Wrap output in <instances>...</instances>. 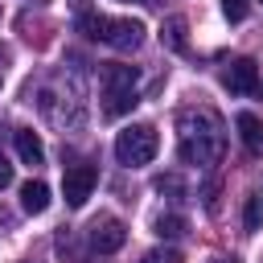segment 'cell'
Instances as JSON below:
<instances>
[{
  "mask_svg": "<svg viewBox=\"0 0 263 263\" xmlns=\"http://www.w3.org/2000/svg\"><path fill=\"white\" fill-rule=\"evenodd\" d=\"M259 222H263V201H259V197H247V210H242V226H247V230H259Z\"/></svg>",
  "mask_w": 263,
  "mask_h": 263,
  "instance_id": "5bb4252c",
  "label": "cell"
},
{
  "mask_svg": "<svg viewBox=\"0 0 263 263\" xmlns=\"http://www.w3.org/2000/svg\"><path fill=\"white\" fill-rule=\"evenodd\" d=\"M21 205H25V214H45L49 210V185L45 181H25L21 185Z\"/></svg>",
  "mask_w": 263,
  "mask_h": 263,
  "instance_id": "9c48e42d",
  "label": "cell"
},
{
  "mask_svg": "<svg viewBox=\"0 0 263 263\" xmlns=\"http://www.w3.org/2000/svg\"><path fill=\"white\" fill-rule=\"evenodd\" d=\"M136 103H140L136 86H103V115H107V119H119V115H127Z\"/></svg>",
  "mask_w": 263,
  "mask_h": 263,
  "instance_id": "52a82bcc",
  "label": "cell"
},
{
  "mask_svg": "<svg viewBox=\"0 0 263 263\" xmlns=\"http://www.w3.org/2000/svg\"><path fill=\"white\" fill-rule=\"evenodd\" d=\"M156 189H160V193H164V189H168V193H177V197H181V193H185V185H181V181H177V177H160V181H156Z\"/></svg>",
  "mask_w": 263,
  "mask_h": 263,
  "instance_id": "e0dca14e",
  "label": "cell"
},
{
  "mask_svg": "<svg viewBox=\"0 0 263 263\" xmlns=\"http://www.w3.org/2000/svg\"><path fill=\"white\" fill-rule=\"evenodd\" d=\"M226 152V132L214 111H185L181 115V160L185 164H218Z\"/></svg>",
  "mask_w": 263,
  "mask_h": 263,
  "instance_id": "6da1fadb",
  "label": "cell"
},
{
  "mask_svg": "<svg viewBox=\"0 0 263 263\" xmlns=\"http://www.w3.org/2000/svg\"><path fill=\"white\" fill-rule=\"evenodd\" d=\"M78 29L90 37V41H103L119 53H132L144 45V25L132 21V16H99V12H82L78 16Z\"/></svg>",
  "mask_w": 263,
  "mask_h": 263,
  "instance_id": "7a4b0ae2",
  "label": "cell"
},
{
  "mask_svg": "<svg viewBox=\"0 0 263 263\" xmlns=\"http://www.w3.org/2000/svg\"><path fill=\"white\" fill-rule=\"evenodd\" d=\"M156 152H160V136H156L152 123H132V127H123V132L115 136V160L127 164V168L148 164Z\"/></svg>",
  "mask_w": 263,
  "mask_h": 263,
  "instance_id": "3957f363",
  "label": "cell"
},
{
  "mask_svg": "<svg viewBox=\"0 0 263 263\" xmlns=\"http://www.w3.org/2000/svg\"><path fill=\"white\" fill-rule=\"evenodd\" d=\"M189 21L185 16H168L164 25H160V45L164 49H173V53H185V45H189Z\"/></svg>",
  "mask_w": 263,
  "mask_h": 263,
  "instance_id": "ba28073f",
  "label": "cell"
},
{
  "mask_svg": "<svg viewBox=\"0 0 263 263\" xmlns=\"http://www.w3.org/2000/svg\"><path fill=\"white\" fill-rule=\"evenodd\" d=\"M140 263H181V255L177 251H148Z\"/></svg>",
  "mask_w": 263,
  "mask_h": 263,
  "instance_id": "2e32d148",
  "label": "cell"
},
{
  "mask_svg": "<svg viewBox=\"0 0 263 263\" xmlns=\"http://www.w3.org/2000/svg\"><path fill=\"white\" fill-rule=\"evenodd\" d=\"M37 4H45V0H37Z\"/></svg>",
  "mask_w": 263,
  "mask_h": 263,
  "instance_id": "44dd1931",
  "label": "cell"
},
{
  "mask_svg": "<svg viewBox=\"0 0 263 263\" xmlns=\"http://www.w3.org/2000/svg\"><path fill=\"white\" fill-rule=\"evenodd\" d=\"M156 234L160 238H181L185 234V218L181 214H160L156 218Z\"/></svg>",
  "mask_w": 263,
  "mask_h": 263,
  "instance_id": "4fadbf2b",
  "label": "cell"
},
{
  "mask_svg": "<svg viewBox=\"0 0 263 263\" xmlns=\"http://www.w3.org/2000/svg\"><path fill=\"white\" fill-rule=\"evenodd\" d=\"M234 127H238V136H242V144L255 152V156H263V123L251 115V111H242L238 119H234Z\"/></svg>",
  "mask_w": 263,
  "mask_h": 263,
  "instance_id": "8fae6325",
  "label": "cell"
},
{
  "mask_svg": "<svg viewBox=\"0 0 263 263\" xmlns=\"http://www.w3.org/2000/svg\"><path fill=\"white\" fill-rule=\"evenodd\" d=\"M226 90L230 95H242V99H255L259 90H263V82H259V66L251 62V58H238V62H230V70H226Z\"/></svg>",
  "mask_w": 263,
  "mask_h": 263,
  "instance_id": "277c9868",
  "label": "cell"
},
{
  "mask_svg": "<svg viewBox=\"0 0 263 263\" xmlns=\"http://www.w3.org/2000/svg\"><path fill=\"white\" fill-rule=\"evenodd\" d=\"M136 66H119V62H111V66H103V86H136Z\"/></svg>",
  "mask_w": 263,
  "mask_h": 263,
  "instance_id": "7c38bea8",
  "label": "cell"
},
{
  "mask_svg": "<svg viewBox=\"0 0 263 263\" xmlns=\"http://www.w3.org/2000/svg\"><path fill=\"white\" fill-rule=\"evenodd\" d=\"M210 263H226V259H210Z\"/></svg>",
  "mask_w": 263,
  "mask_h": 263,
  "instance_id": "d6986e66",
  "label": "cell"
},
{
  "mask_svg": "<svg viewBox=\"0 0 263 263\" xmlns=\"http://www.w3.org/2000/svg\"><path fill=\"white\" fill-rule=\"evenodd\" d=\"M222 12H226L230 21H242V16H247V0H222Z\"/></svg>",
  "mask_w": 263,
  "mask_h": 263,
  "instance_id": "9a60e30c",
  "label": "cell"
},
{
  "mask_svg": "<svg viewBox=\"0 0 263 263\" xmlns=\"http://www.w3.org/2000/svg\"><path fill=\"white\" fill-rule=\"evenodd\" d=\"M8 185H12V164L0 156V189H8Z\"/></svg>",
  "mask_w": 263,
  "mask_h": 263,
  "instance_id": "ac0fdd59",
  "label": "cell"
},
{
  "mask_svg": "<svg viewBox=\"0 0 263 263\" xmlns=\"http://www.w3.org/2000/svg\"><path fill=\"white\" fill-rule=\"evenodd\" d=\"M123 242H127V230H123L119 218H99V222L90 226V247H95L99 255H111V251H119Z\"/></svg>",
  "mask_w": 263,
  "mask_h": 263,
  "instance_id": "8992f818",
  "label": "cell"
},
{
  "mask_svg": "<svg viewBox=\"0 0 263 263\" xmlns=\"http://www.w3.org/2000/svg\"><path fill=\"white\" fill-rule=\"evenodd\" d=\"M16 152H21L25 164H45V144H41V136L29 132V127L16 132Z\"/></svg>",
  "mask_w": 263,
  "mask_h": 263,
  "instance_id": "30bf717a",
  "label": "cell"
},
{
  "mask_svg": "<svg viewBox=\"0 0 263 263\" xmlns=\"http://www.w3.org/2000/svg\"><path fill=\"white\" fill-rule=\"evenodd\" d=\"M95 181H99V173H95L90 164H74V168H66V177H62V193H66V205H70V210L86 205V197H90Z\"/></svg>",
  "mask_w": 263,
  "mask_h": 263,
  "instance_id": "5b68a950",
  "label": "cell"
},
{
  "mask_svg": "<svg viewBox=\"0 0 263 263\" xmlns=\"http://www.w3.org/2000/svg\"><path fill=\"white\" fill-rule=\"evenodd\" d=\"M140 4H156V0H140Z\"/></svg>",
  "mask_w": 263,
  "mask_h": 263,
  "instance_id": "ffe728a7",
  "label": "cell"
}]
</instances>
